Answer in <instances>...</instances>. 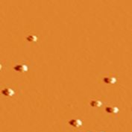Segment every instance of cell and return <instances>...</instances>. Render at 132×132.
Here are the masks:
<instances>
[{"mask_svg":"<svg viewBox=\"0 0 132 132\" xmlns=\"http://www.w3.org/2000/svg\"><path fill=\"white\" fill-rule=\"evenodd\" d=\"M97 132H102V131H97Z\"/></svg>","mask_w":132,"mask_h":132,"instance_id":"8","label":"cell"},{"mask_svg":"<svg viewBox=\"0 0 132 132\" xmlns=\"http://www.w3.org/2000/svg\"><path fill=\"white\" fill-rule=\"evenodd\" d=\"M69 124L72 127L74 128H78L82 126V121L79 119H72L69 122Z\"/></svg>","mask_w":132,"mask_h":132,"instance_id":"3","label":"cell"},{"mask_svg":"<svg viewBox=\"0 0 132 132\" xmlns=\"http://www.w3.org/2000/svg\"><path fill=\"white\" fill-rule=\"evenodd\" d=\"M28 66L25 63H18L14 67L15 72L18 73H25L28 71Z\"/></svg>","mask_w":132,"mask_h":132,"instance_id":"1","label":"cell"},{"mask_svg":"<svg viewBox=\"0 0 132 132\" xmlns=\"http://www.w3.org/2000/svg\"><path fill=\"white\" fill-rule=\"evenodd\" d=\"M106 112L108 113V114H117L119 112V109L117 107H115V106H108L106 108Z\"/></svg>","mask_w":132,"mask_h":132,"instance_id":"5","label":"cell"},{"mask_svg":"<svg viewBox=\"0 0 132 132\" xmlns=\"http://www.w3.org/2000/svg\"><path fill=\"white\" fill-rule=\"evenodd\" d=\"M102 102L99 100V99H97V98H95V99H93L90 101V105L94 108H98L102 106Z\"/></svg>","mask_w":132,"mask_h":132,"instance_id":"6","label":"cell"},{"mask_svg":"<svg viewBox=\"0 0 132 132\" xmlns=\"http://www.w3.org/2000/svg\"><path fill=\"white\" fill-rule=\"evenodd\" d=\"M103 81L107 85H113L117 82V78L113 76H107L103 78Z\"/></svg>","mask_w":132,"mask_h":132,"instance_id":"4","label":"cell"},{"mask_svg":"<svg viewBox=\"0 0 132 132\" xmlns=\"http://www.w3.org/2000/svg\"><path fill=\"white\" fill-rule=\"evenodd\" d=\"M26 40L29 43H36L37 41V37L35 35H29L26 37Z\"/></svg>","mask_w":132,"mask_h":132,"instance_id":"7","label":"cell"},{"mask_svg":"<svg viewBox=\"0 0 132 132\" xmlns=\"http://www.w3.org/2000/svg\"><path fill=\"white\" fill-rule=\"evenodd\" d=\"M2 94L5 97H13L15 94V91L11 87H5L2 90Z\"/></svg>","mask_w":132,"mask_h":132,"instance_id":"2","label":"cell"}]
</instances>
